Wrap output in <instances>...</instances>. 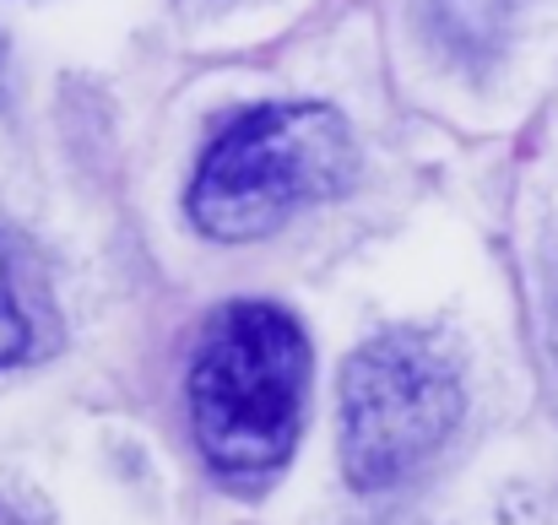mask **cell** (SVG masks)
I'll return each mask as SVG.
<instances>
[{
  "label": "cell",
  "instance_id": "277c9868",
  "mask_svg": "<svg viewBox=\"0 0 558 525\" xmlns=\"http://www.w3.org/2000/svg\"><path fill=\"white\" fill-rule=\"evenodd\" d=\"M27 347H33V320H27V304L11 282V260L0 249V363L27 357Z\"/></svg>",
  "mask_w": 558,
  "mask_h": 525
},
{
  "label": "cell",
  "instance_id": "5b68a950",
  "mask_svg": "<svg viewBox=\"0 0 558 525\" xmlns=\"http://www.w3.org/2000/svg\"><path fill=\"white\" fill-rule=\"evenodd\" d=\"M0 525H16V521H11V515H5V510H0Z\"/></svg>",
  "mask_w": 558,
  "mask_h": 525
},
{
  "label": "cell",
  "instance_id": "3957f363",
  "mask_svg": "<svg viewBox=\"0 0 558 525\" xmlns=\"http://www.w3.org/2000/svg\"><path fill=\"white\" fill-rule=\"evenodd\" d=\"M461 417L456 363L417 331L379 337L342 374V461L359 488L412 483Z\"/></svg>",
  "mask_w": 558,
  "mask_h": 525
},
{
  "label": "cell",
  "instance_id": "7a4b0ae2",
  "mask_svg": "<svg viewBox=\"0 0 558 525\" xmlns=\"http://www.w3.org/2000/svg\"><path fill=\"white\" fill-rule=\"evenodd\" d=\"M353 179V136L326 103H266L239 114L201 158L190 217L211 239H260Z\"/></svg>",
  "mask_w": 558,
  "mask_h": 525
},
{
  "label": "cell",
  "instance_id": "6da1fadb",
  "mask_svg": "<svg viewBox=\"0 0 558 525\" xmlns=\"http://www.w3.org/2000/svg\"><path fill=\"white\" fill-rule=\"evenodd\" d=\"M310 342L277 304H233L190 363V428L228 477H266L293 455Z\"/></svg>",
  "mask_w": 558,
  "mask_h": 525
}]
</instances>
